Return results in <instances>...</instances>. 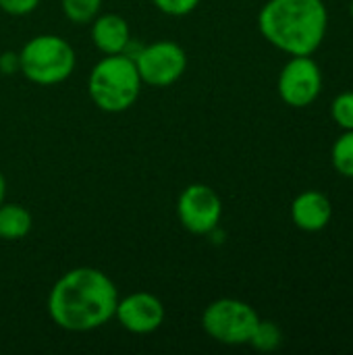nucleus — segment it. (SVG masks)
Returning a JSON list of instances; mask_svg holds the SVG:
<instances>
[{
    "label": "nucleus",
    "mask_w": 353,
    "mask_h": 355,
    "mask_svg": "<svg viewBox=\"0 0 353 355\" xmlns=\"http://www.w3.org/2000/svg\"><path fill=\"white\" fill-rule=\"evenodd\" d=\"M4 198H6V177H4V173L0 171V204L4 202Z\"/></svg>",
    "instance_id": "obj_20"
},
{
    "label": "nucleus",
    "mask_w": 353,
    "mask_h": 355,
    "mask_svg": "<svg viewBox=\"0 0 353 355\" xmlns=\"http://www.w3.org/2000/svg\"><path fill=\"white\" fill-rule=\"evenodd\" d=\"M279 98L291 108H308L322 92V71L312 56H291L277 79Z\"/></svg>",
    "instance_id": "obj_8"
},
{
    "label": "nucleus",
    "mask_w": 353,
    "mask_h": 355,
    "mask_svg": "<svg viewBox=\"0 0 353 355\" xmlns=\"http://www.w3.org/2000/svg\"><path fill=\"white\" fill-rule=\"evenodd\" d=\"M141 77L135 62L125 54H106L89 71L87 94L102 112L119 114L135 106L141 94Z\"/></svg>",
    "instance_id": "obj_3"
},
{
    "label": "nucleus",
    "mask_w": 353,
    "mask_h": 355,
    "mask_svg": "<svg viewBox=\"0 0 353 355\" xmlns=\"http://www.w3.org/2000/svg\"><path fill=\"white\" fill-rule=\"evenodd\" d=\"M248 345H252L256 352H262V354L277 352L283 345V331L277 322L260 318Z\"/></svg>",
    "instance_id": "obj_13"
},
{
    "label": "nucleus",
    "mask_w": 353,
    "mask_h": 355,
    "mask_svg": "<svg viewBox=\"0 0 353 355\" xmlns=\"http://www.w3.org/2000/svg\"><path fill=\"white\" fill-rule=\"evenodd\" d=\"M133 62L146 85L169 87L185 75L187 52L173 40H158L152 44H141Z\"/></svg>",
    "instance_id": "obj_6"
},
{
    "label": "nucleus",
    "mask_w": 353,
    "mask_h": 355,
    "mask_svg": "<svg viewBox=\"0 0 353 355\" xmlns=\"http://www.w3.org/2000/svg\"><path fill=\"white\" fill-rule=\"evenodd\" d=\"M177 218L191 235H210L223 218V200L206 183L187 185L177 198Z\"/></svg>",
    "instance_id": "obj_7"
},
{
    "label": "nucleus",
    "mask_w": 353,
    "mask_h": 355,
    "mask_svg": "<svg viewBox=\"0 0 353 355\" xmlns=\"http://www.w3.org/2000/svg\"><path fill=\"white\" fill-rule=\"evenodd\" d=\"M0 73L2 75H15L19 73V52H2L0 54Z\"/></svg>",
    "instance_id": "obj_19"
},
{
    "label": "nucleus",
    "mask_w": 353,
    "mask_h": 355,
    "mask_svg": "<svg viewBox=\"0 0 353 355\" xmlns=\"http://www.w3.org/2000/svg\"><path fill=\"white\" fill-rule=\"evenodd\" d=\"M92 42L98 52L106 54H123L131 37V27L125 17L117 12H100L92 23Z\"/></svg>",
    "instance_id": "obj_11"
},
{
    "label": "nucleus",
    "mask_w": 353,
    "mask_h": 355,
    "mask_svg": "<svg viewBox=\"0 0 353 355\" xmlns=\"http://www.w3.org/2000/svg\"><path fill=\"white\" fill-rule=\"evenodd\" d=\"M166 318L164 304L150 291H135L119 297L114 320L131 335L156 333Z\"/></svg>",
    "instance_id": "obj_9"
},
{
    "label": "nucleus",
    "mask_w": 353,
    "mask_h": 355,
    "mask_svg": "<svg viewBox=\"0 0 353 355\" xmlns=\"http://www.w3.org/2000/svg\"><path fill=\"white\" fill-rule=\"evenodd\" d=\"M202 0H152V4L169 17H185L200 6Z\"/></svg>",
    "instance_id": "obj_17"
},
{
    "label": "nucleus",
    "mask_w": 353,
    "mask_h": 355,
    "mask_svg": "<svg viewBox=\"0 0 353 355\" xmlns=\"http://www.w3.org/2000/svg\"><path fill=\"white\" fill-rule=\"evenodd\" d=\"M75 67V48L62 35L40 33L19 50V73L35 85H58L73 75Z\"/></svg>",
    "instance_id": "obj_4"
},
{
    "label": "nucleus",
    "mask_w": 353,
    "mask_h": 355,
    "mask_svg": "<svg viewBox=\"0 0 353 355\" xmlns=\"http://www.w3.org/2000/svg\"><path fill=\"white\" fill-rule=\"evenodd\" d=\"M331 162L341 177L353 179V131H343L335 139L331 148Z\"/></svg>",
    "instance_id": "obj_14"
},
{
    "label": "nucleus",
    "mask_w": 353,
    "mask_h": 355,
    "mask_svg": "<svg viewBox=\"0 0 353 355\" xmlns=\"http://www.w3.org/2000/svg\"><path fill=\"white\" fill-rule=\"evenodd\" d=\"M33 218L31 212L21 204H0V239L4 241H19L31 233Z\"/></svg>",
    "instance_id": "obj_12"
},
{
    "label": "nucleus",
    "mask_w": 353,
    "mask_h": 355,
    "mask_svg": "<svg viewBox=\"0 0 353 355\" xmlns=\"http://www.w3.org/2000/svg\"><path fill=\"white\" fill-rule=\"evenodd\" d=\"M42 0H0V10L10 17H25L31 15Z\"/></svg>",
    "instance_id": "obj_18"
},
{
    "label": "nucleus",
    "mask_w": 353,
    "mask_h": 355,
    "mask_svg": "<svg viewBox=\"0 0 353 355\" xmlns=\"http://www.w3.org/2000/svg\"><path fill=\"white\" fill-rule=\"evenodd\" d=\"M262 37L289 56H312L329 31L325 0H266L258 12Z\"/></svg>",
    "instance_id": "obj_2"
},
{
    "label": "nucleus",
    "mask_w": 353,
    "mask_h": 355,
    "mask_svg": "<svg viewBox=\"0 0 353 355\" xmlns=\"http://www.w3.org/2000/svg\"><path fill=\"white\" fill-rule=\"evenodd\" d=\"M119 289L114 281L92 266L67 270L50 289L46 310L67 333H92L114 318Z\"/></svg>",
    "instance_id": "obj_1"
},
{
    "label": "nucleus",
    "mask_w": 353,
    "mask_h": 355,
    "mask_svg": "<svg viewBox=\"0 0 353 355\" xmlns=\"http://www.w3.org/2000/svg\"><path fill=\"white\" fill-rule=\"evenodd\" d=\"M350 15H352V19H353V0L350 2Z\"/></svg>",
    "instance_id": "obj_21"
},
{
    "label": "nucleus",
    "mask_w": 353,
    "mask_h": 355,
    "mask_svg": "<svg viewBox=\"0 0 353 355\" xmlns=\"http://www.w3.org/2000/svg\"><path fill=\"white\" fill-rule=\"evenodd\" d=\"M331 116L343 131H353V89L341 92L331 102Z\"/></svg>",
    "instance_id": "obj_16"
},
{
    "label": "nucleus",
    "mask_w": 353,
    "mask_h": 355,
    "mask_svg": "<svg viewBox=\"0 0 353 355\" xmlns=\"http://www.w3.org/2000/svg\"><path fill=\"white\" fill-rule=\"evenodd\" d=\"M102 2L104 0H60V8L71 23L87 25L100 15Z\"/></svg>",
    "instance_id": "obj_15"
},
{
    "label": "nucleus",
    "mask_w": 353,
    "mask_h": 355,
    "mask_svg": "<svg viewBox=\"0 0 353 355\" xmlns=\"http://www.w3.org/2000/svg\"><path fill=\"white\" fill-rule=\"evenodd\" d=\"M333 218L331 198L318 189H306L291 202V220L304 233H320Z\"/></svg>",
    "instance_id": "obj_10"
},
{
    "label": "nucleus",
    "mask_w": 353,
    "mask_h": 355,
    "mask_svg": "<svg viewBox=\"0 0 353 355\" xmlns=\"http://www.w3.org/2000/svg\"><path fill=\"white\" fill-rule=\"evenodd\" d=\"M258 312L243 300L221 297L210 302L202 312L204 333L223 345H248L250 337L258 324Z\"/></svg>",
    "instance_id": "obj_5"
}]
</instances>
